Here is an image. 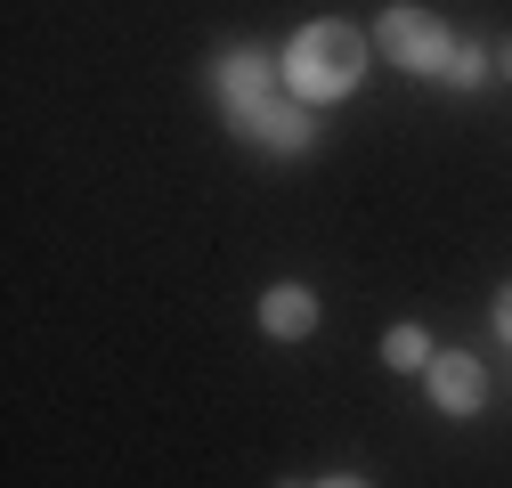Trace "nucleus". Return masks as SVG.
<instances>
[{"instance_id":"1","label":"nucleus","mask_w":512,"mask_h":488,"mask_svg":"<svg viewBox=\"0 0 512 488\" xmlns=\"http://www.w3.org/2000/svg\"><path fill=\"white\" fill-rule=\"evenodd\" d=\"M277 74H285V90H293L301 106H334V98H350L358 74H366V33L342 25V17H317V25H301V33L285 41Z\"/></svg>"},{"instance_id":"2","label":"nucleus","mask_w":512,"mask_h":488,"mask_svg":"<svg viewBox=\"0 0 512 488\" xmlns=\"http://www.w3.org/2000/svg\"><path fill=\"white\" fill-rule=\"evenodd\" d=\"M374 49L391 57L399 74H447V57H456V33H447L431 9L399 0V9H382V25H374Z\"/></svg>"},{"instance_id":"3","label":"nucleus","mask_w":512,"mask_h":488,"mask_svg":"<svg viewBox=\"0 0 512 488\" xmlns=\"http://www.w3.org/2000/svg\"><path fill=\"white\" fill-rule=\"evenodd\" d=\"M277 82H285V74H277V57H261V49H220V57H212V98L228 106V122L252 114V106H269Z\"/></svg>"},{"instance_id":"4","label":"nucleus","mask_w":512,"mask_h":488,"mask_svg":"<svg viewBox=\"0 0 512 488\" xmlns=\"http://www.w3.org/2000/svg\"><path fill=\"white\" fill-rule=\"evenodd\" d=\"M228 131H236V139H252V147H269V155H301V147H317V114H309L301 98H269V106L236 114Z\"/></svg>"},{"instance_id":"5","label":"nucleus","mask_w":512,"mask_h":488,"mask_svg":"<svg viewBox=\"0 0 512 488\" xmlns=\"http://www.w3.org/2000/svg\"><path fill=\"white\" fill-rule=\"evenodd\" d=\"M423 391H431L439 415H480V407H488V366H480L472 350H439V358L423 366Z\"/></svg>"},{"instance_id":"6","label":"nucleus","mask_w":512,"mask_h":488,"mask_svg":"<svg viewBox=\"0 0 512 488\" xmlns=\"http://www.w3.org/2000/svg\"><path fill=\"white\" fill-rule=\"evenodd\" d=\"M261 326H269L277 342L317 334V293H309V285H269V293H261Z\"/></svg>"},{"instance_id":"7","label":"nucleus","mask_w":512,"mask_h":488,"mask_svg":"<svg viewBox=\"0 0 512 488\" xmlns=\"http://www.w3.org/2000/svg\"><path fill=\"white\" fill-rule=\"evenodd\" d=\"M431 358H439V350H431L423 326H391V334H382V366H399V375H423Z\"/></svg>"},{"instance_id":"8","label":"nucleus","mask_w":512,"mask_h":488,"mask_svg":"<svg viewBox=\"0 0 512 488\" xmlns=\"http://www.w3.org/2000/svg\"><path fill=\"white\" fill-rule=\"evenodd\" d=\"M488 74H496V57H488V49H464V41H456V57H447V82H456V90H480Z\"/></svg>"},{"instance_id":"9","label":"nucleus","mask_w":512,"mask_h":488,"mask_svg":"<svg viewBox=\"0 0 512 488\" xmlns=\"http://www.w3.org/2000/svg\"><path fill=\"white\" fill-rule=\"evenodd\" d=\"M496 334H504V342H512V285H504V293H496Z\"/></svg>"},{"instance_id":"10","label":"nucleus","mask_w":512,"mask_h":488,"mask_svg":"<svg viewBox=\"0 0 512 488\" xmlns=\"http://www.w3.org/2000/svg\"><path fill=\"white\" fill-rule=\"evenodd\" d=\"M309 488H374V480H358V472H334V480H309Z\"/></svg>"},{"instance_id":"11","label":"nucleus","mask_w":512,"mask_h":488,"mask_svg":"<svg viewBox=\"0 0 512 488\" xmlns=\"http://www.w3.org/2000/svg\"><path fill=\"white\" fill-rule=\"evenodd\" d=\"M496 74H504V82H512V41H504V49H496Z\"/></svg>"}]
</instances>
